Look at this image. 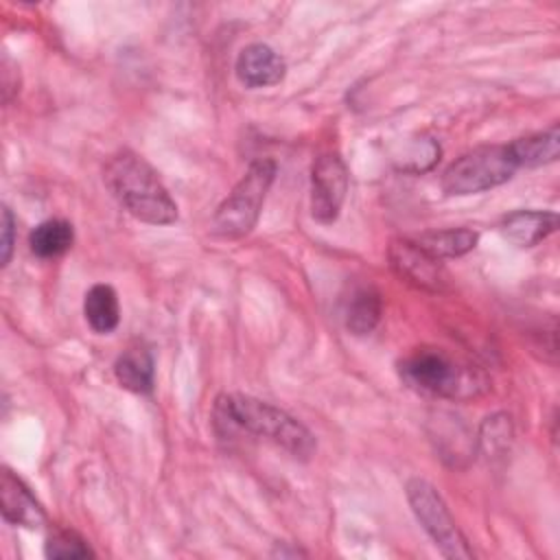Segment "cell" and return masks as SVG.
I'll return each mask as SVG.
<instances>
[{
  "label": "cell",
  "mask_w": 560,
  "mask_h": 560,
  "mask_svg": "<svg viewBox=\"0 0 560 560\" xmlns=\"http://www.w3.org/2000/svg\"><path fill=\"white\" fill-rule=\"evenodd\" d=\"M558 214L547 210H516L501 223V234L516 247H534L553 234Z\"/></svg>",
  "instance_id": "8fae6325"
},
{
  "label": "cell",
  "mask_w": 560,
  "mask_h": 560,
  "mask_svg": "<svg viewBox=\"0 0 560 560\" xmlns=\"http://www.w3.org/2000/svg\"><path fill=\"white\" fill-rule=\"evenodd\" d=\"M405 490L416 518L420 521L424 532L431 536L435 547L446 558H472V549L468 547L466 536L459 532L440 492L420 477L409 479Z\"/></svg>",
  "instance_id": "8992f818"
},
{
  "label": "cell",
  "mask_w": 560,
  "mask_h": 560,
  "mask_svg": "<svg viewBox=\"0 0 560 560\" xmlns=\"http://www.w3.org/2000/svg\"><path fill=\"white\" fill-rule=\"evenodd\" d=\"M389 265L398 278L405 282L440 293L448 287V273L442 260L427 254L413 238H394L387 249Z\"/></svg>",
  "instance_id": "ba28073f"
},
{
  "label": "cell",
  "mask_w": 560,
  "mask_h": 560,
  "mask_svg": "<svg viewBox=\"0 0 560 560\" xmlns=\"http://www.w3.org/2000/svg\"><path fill=\"white\" fill-rule=\"evenodd\" d=\"M214 416L217 422L262 435L300 459H308L317 448L315 435L300 420L284 409L247 394L219 396Z\"/></svg>",
  "instance_id": "7a4b0ae2"
},
{
  "label": "cell",
  "mask_w": 560,
  "mask_h": 560,
  "mask_svg": "<svg viewBox=\"0 0 560 560\" xmlns=\"http://www.w3.org/2000/svg\"><path fill=\"white\" fill-rule=\"evenodd\" d=\"M153 357L142 346L127 348L114 363L116 381L136 394H149L153 389Z\"/></svg>",
  "instance_id": "4fadbf2b"
},
{
  "label": "cell",
  "mask_w": 560,
  "mask_h": 560,
  "mask_svg": "<svg viewBox=\"0 0 560 560\" xmlns=\"http://www.w3.org/2000/svg\"><path fill=\"white\" fill-rule=\"evenodd\" d=\"M276 162L269 158L254 160L232 192L221 201L212 217V232L223 238H241L252 232L260 217L267 190L276 177Z\"/></svg>",
  "instance_id": "277c9868"
},
{
  "label": "cell",
  "mask_w": 560,
  "mask_h": 560,
  "mask_svg": "<svg viewBox=\"0 0 560 560\" xmlns=\"http://www.w3.org/2000/svg\"><path fill=\"white\" fill-rule=\"evenodd\" d=\"M44 553L48 558H94L90 545L72 529H55L44 545Z\"/></svg>",
  "instance_id": "d6986e66"
},
{
  "label": "cell",
  "mask_w": 560,
  "mask_h": 560,
  "mask_svg": "<svg viewBox=\"0 0 560 560\" xmlns=\"http://www.w3.org/2000/svg\"><path fill=\"white\" fill-rule=\"evenodd\" d=\"M83 315L92 330L105 335L118 326L120 306L118 295L109 284H94L83 300Z\"/></svg>",
  "instance_id": "2e32d148"
},
{
  "label": "cell",
  "mask_w": 560,
  "mask_h": 560,
  "mask_svg": "<svg viewBox=\"0 0 560 560\" xmlns=\"http://www.w3.org/2000/svg\"><path fill=\"white\" fill-rule=\"evenodd\" d=\"M512 438L514 429L508 413L488 416L479 429V446L490 459L505 455L512 446Z\"/></svg>",
  "instance_id": "ac0fdd59"
},
{
  "label": "cell",
  "mask_w": 560,
  "mask_h": 560,
  "mask_svg": "<svg viewBox=\"0 0 560 560\" xmlns=\"http://www.w3.org/2000/svg\"><path fill=\"white\" fill-rule=\"evenodd\" d=\"M518 168H536L558 160L560 153V131L558 125H551L547 131H538L525 138L510 142Z\"/></svg>",
  "instance_id": "7c38bea8"
},
{
  "label": "cell",
  "mask_w": 560,
  "mask_h": 560,
  "mask_svg": "<svg viewBox=\"0 0 560 560\" xmlns=\"http://www.w3.org/2000/svg\"><path fill=\"white\" fill-rule=\"evenodd\" d=\"M74 230L63 219H48L35 225V230L28 234L31 252L39 258H55L66 254L72 247Z\"/></svg>",
  "instance_id": "e0dca14e"
},
{
  "label": "cell",
  "mask_w": 560,
  "mask_h": 560,
  "mask_svg": "<svg viewBox=\"0 0 560 560\" xmlns=\"http://www.w3.org/2000/svg\"><path fill=\"white\" fill-rule=\"evenodd\" d=\"M105 186L136 219L151 225H168L177 219V203L158 177L155 168L133 151H118L103 168Z\"/></svg>",
  "instance_id": "6da1fadb"
},
{
  "label": "cell",
  "mask_w": 560,
  "mask_h": 560,
  "mask_svg": "<svg viewBox=\"0 0 560 560\" xmlns=\"http://www.w3.org/2000/svg\"><path fill=\"white\" fill-rule=\"evenodd\" d=\"M402 383L420 394L468 400L488 389V378L472 365L457 361L442 348H413L398 363Z\"/></svg>",
  "instance_id": "3957f363"
},
{
  "label": "cell",
  "mask_w": 560,
  "mask_h": 560,
  "mask_svg": "<svg viewBox=\"0 0 560 560\" xmlns=\"http://www.w3.org/2000/svg\"><path fill=\"white\" fill-rule=\"evenodd\" d=\"M284 59L267 44H249L236 57V77L247 88H267L284 79Z\"/></svg>",
  "instance_id": "30bf717a"
},
{
  "label": "cell",
  "mask_w": 560,
  "mask_h": 560,
  "mask_svg": "<svg viewBox=\"0 0 560 560\" xmlns=\"http://www.w3.org/2000/svg\"><path fill=\"white\" fill-rule=\"evenodd\" d=\"M518 171L510 144L477 147L446 166L442 190L446 195H475L505 184Z\"/></svg>",
  "instance_id": "5b68a950"
},
{
  "label": "cell",
  "mask_w": 560,
  "mask_h": 560,
  "mask_svg": "<svg viewBox=\"0 0 560 560\" xmlns=\"http://www.w3.org/2000/svg\"><path fill=\"white\" fill-rule=\"evenodd\" d=\"M383 302L372 284L357 287L346 302V328L352 335H370L381 322Z\"/></svg>",
  "instance_id": "5bb4252c"
},
{
  "label": "cell",
  "mask_w": 560,
  "mask_h": 560,
  "mask_svg": "<svg viewBox=\"0 0 560 560\" xmlns=\"http://www.w3.org/2000/svg\"><path fill=\"white\" fill-rule=\"evenodd\" d=\"M15 219L11 214V210L4 206L2 208V241H0V249H2V265H9L11 260V252H13V243H15Z\"/></svg>",
  "instance_id": "ffe728a7"
},
{
  "label": "cell",
  "mask_w": 560,
  "mask_h": 560,
  "mask_svg": "<svg viewBox=\"0 0 560 560\" xmlns=\"http://www.w3.org/2000/svg\"><path fill=\"white\" fill-rule=\"evenodd\" d=\"M348 192V168L337 153H324L311 168V214L328 225L337 221Z\"/></svg>",
  "instance_id": "52a82bcc"
},
{
  "label": "cell",
  "mask_w": 560,
  "mask_h": 560,
  "mask_svg": "<svg viewBox=\"0 0 560 560\" xmlns=\"http://www.w3.org/2000/svg\"><path fill=\"white\" fill-rule=\"evenodd\" d=\"M0 505H2V518L11 525L33 529L46 523V512L39 505V501L24 486V481L15 477L9 468H2V477H0Z\"/></svg>",
  "instance_id": "9c48e42d"
},
{
  "label": "cell",
  "mask_w": 560,
  "mask_h": 560,
  "mask_svg": "<svg viewBox=\"0 0 560 560\" xmlns=\"http://www.w3.org/2000/svg\"><path fill=\"white\" fill-rule=\"evenodd\" d=\"M427 254L433 258H457L475 249L479 234L470 228H448V230H433L424 232L413 238Z\"/></svg>",
  "instance_id": "9a60e30c"
}]
</instances>
